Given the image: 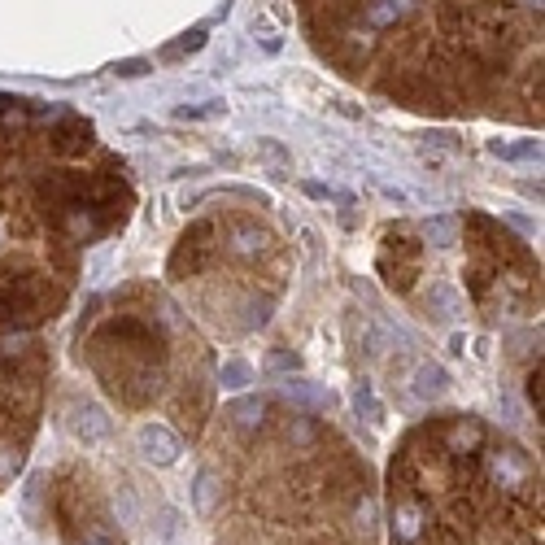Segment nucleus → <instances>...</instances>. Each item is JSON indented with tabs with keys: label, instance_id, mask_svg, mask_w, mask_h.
Returning a JSON list of instances; mask_svg holds the SVG:
<instances>
[{
	"label": "nucleus",
	"instance_id": "obj_1",
	"mask_svg": "<svg viewBox=\"0 0 545 545\" xmlns=\"http://www.w3.org/2000/svg\"><path fill=\"white\" fill-rule=\"evenodd\" d=\"M136 445H140V454L149 458V463H157V467H171L175 458H179L175 432L162 428V423H144V428L136 432Z\"/></svg>",
	"mask_w": 545,
	"mask_h": 545
},
{
	"label": "nucleus",
	"instance_id": "obj_2",
	"mask_svg": "<svg viewBox=\"0 0 545 545\" xmlns=\"http://www.w3.org/2000/svg\"><path fill=\"white\" fill-rule=\"evenodd\" d=\"M70 428H75V436L83 445H96L109 436V419L101 406H75V419H70Z\"/></svg>",
	"mask_w": 545,
	"mask_h": 545
},
{
	"label": "nucleus",
	"instance_id": "obj_3",
	"mask_svg": "<svg viewBox=\"0 0 545 545\" xmlns=\"http://www.w3.org/2000/svg\"><path fill=\"white\" fill-rule=\"evenodd\" d=\"M415 393L428 397V402H432V397H445V393H450V371L436 367V362H419V367H415Z\"/></svg>",
	"mask_w": 545,
	"mask_h": 545
},
{
	"label": "nucleus",
	"instance_id": "obj_4",
	"mask_svg": "<svg viewBox=\"0 0 545 545\" xmlns=\"http://www.w3.org/2000/svg\"><path fill=\"white\" fill-rule=\"evenodd\" d=\"M415 5H419V0H375V5L367 9V22H371V27H389V22L406 18Z\"/></svg>",
	"mask_w": 545,
	"mask_h": 545
},
{
	"label": "nucleus",
	"instance_id": "obj_5",
	"mask_svg": "<svg viewBox=\"0 0 545 545\" xmlns=\"http://www.w3.org/2000/svg\"><path fill=\"white\" fill-rule=\"evenodd\" d=\"M218 493H223V489H218V476H214V471H201L197 484H192V506H197L201 515H210L218 506Z\"/></svg>",
	"mask_w": 545,
	"mask_h": 545
},
{
	"label": "nucleus",
	"instance_id": "obj_6",
	"mask_svg": "<svg viewBox=\"0 0 545 545\" xmlns=\"http://www.w3.org/2000/svg\"><path fill=\"white\" fill-rule=\"evenodd\" d=\"M227 419H232L236 423V428H258V423H262V402H253V397H245V402H232V406H227Z\"/></svg>",
	"mask_w": 545,
	"mask_h": 545
},
{
	"label": "nucleus",
	"instance_id": "obj_7",
	"mask_svg": "<svg viewBox=\"0 0 545 545\" xmlns=\"http://www.w3.org/2000/svg\"><path fill=\"white\" fill-rule=\"evenodd\" d=\"M284 393H288V397H297V402H306V406H327V393H323V389H314L310 380H288V384H284Z\"/></svg>",
	"mask_w": 545,
	"mask_h": 545
},
{
	"label": "nucleus",
	"instance_id": "obj_8",
	"mask_svg": "<svg viewBox=\"0 0 545 545\" xmlns=\"http://www.w3.org/2000/svg\"><path fill=\"white\" fill-rule=\"evenodd\" d=\"M428 240L432 245H454V218H428Z\"/></svg>",
	"mask_w": 545,
	"mask_h": 545
},
{
	"label": "nucleus",
	"instance_id": "obj_9",
	"mask_svg": "<svg viewBox=\"0 0 545 545\" xmlns=\"http://www.w3.org/2000/svg\"><path fill=\"white\" fill-rule=\"evenodd\" d=\"M201 44H205V31L197 27V31H188V35H184V40H179V44H171V48H166V57H171V62H175V57H184V53H197Z\"/></svg>",
	"mask_w": 545,
	"mask_h": 545
},
{
	"label": "nucleus",
	"instance_id": "obj_10",
	"mask_svg": "<svg viewBox=\"0 0 545 545\" xmlns=\"http://www.w3.org/2000/svg\"><path fill=\"white\" fill-rule=\"evenodd\" d=\"M232 245H236V253H258L262 236L253 232V227H232Z\"/></svg>",
	"mask_w": 545,
	"mask_h": 545
},
{
	"label": "nucleus",
	"instance_id": "obj_11",
	"mask_svg": "<svg viewBox=\"0 0 545 545\" xmlns=\"http://www.w3.org/2000/svg\"><path fill=\"white\" fill-rule=\"evenodd\" d=\"M245 384H249L245 362H227V367H223V389H245Z\"/></svg>",
	"mask_w": 545,
	"mask_h": 545
},
{
	"label": "nucleus",
	"instance_id": "obj_12",
	"mask_svg": "<svg viewBox=\"0 0 545 545\" xmlns=\"http://www.w3.org/2000/svg\"><path fill=\"white\" fill-rule=\"evenodd\" d=\"M175 114H179V118H218V114H223V105H218V101H205V105H179Z\"/></svg>",
	"mask_w": 545,
	"mask_h": 545
},
{
	"label": "nucleus",
	"instance_id": "obj_13",
	"mask_svg": "<svg viewBox=\"0 0 545 545\" xmlns=\"http://www.w3.org/2000/svg\"><path fill=\"white\" fill-rule=\"evenodd\" d=\"M354 515H358V524H362V528H371V524H375V506H371V502H358V511H354Z\"/></svg>",
	"mask_w": 545,
	"mask_h": 545
},
{
	"label": "nucleus",
	"instance_id": "obj_14",
	"mask_svg": "<svg viewBox=\"0 0 545 545\" xmlns=\"http://www.w3.org/2000/svg\"><path fill=\"white\" fill-rule=\"evenodd\" d=\"M262 153H266V157H271V162H280V166H284V149H280V144L262 140Z\"/></svg>",
	"mask_w": 545,
	"mask_h": 545
},
{
	"label": "nucleus",
	"instance_id": "obj_15",
	"mask_svg": "<svg viewBox=\"0 0 545 545\" xmlns=\"http://www.w3.org/2000/svg\"><path fill=\"white\" fill-rule=\"evenodd\" d=\"M271 367L275 371H280V367H297V354L293 358H288V354H271Z\"/></svg>",
	"mask_w": 545,
	"mask_h": 545
},
{
	"label": "nucleus",
	"instance_id": "obj_16",
	"mask_svg": "<svg viewBox=\"0 0 545 545\" xmlns=\"http://www.w3.org/2000/svg\"><path fill=\"white\" fill-rule=\"evenodd\" d=\"M118 75H144V62H123L118 66Z\"/></svg>",
	"mask_w": 545,
	"mask_h": 545
}]
</instances>
